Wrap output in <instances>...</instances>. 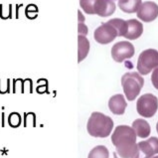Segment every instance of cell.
Segmentation results:
<instances>
[{"label":"cell","instance_id":"6da1fadb","mask_svg":"<svg viewBox=\"0 0 158 158\" xmlns=\"http://www.w3.org/2000/svg\"><path fill=\"white\" fill-rule=\"evenodd\" d=\"M136 134L128 125H118L111 135L112 144L116 148V154L121 158H132L137 152Z\"/></svg>","mask_w":158,"mask_h":158},{"label":"cell","instance_id":"7a4b0ae2","mask_svg":"<svg viewBox=\"0 0 158 158\" xmlns=\"http://www.w3.org/2000/svg\"><path fill=\"white\" fill-rule=\"evenodd\" d=\"M114 128V120L102 112H93L87 123L89 134L93 137H107Z\"/></svg>","mask_w":158,"mask_h":158},{"label":"cell","instance_id":"3957f363","mask_svg":"<svg viewBox=\"0 0 158 158\" xmlns=\"http://www.w3.org/2000/svg\"><path fill=\"white\" fill-rule=\"evenodd\" d=\"M121 85L126 98L131 102L137 98L144 85V80L136 72L126 73L121 77Z\"/></svg>","mask_w":158,"mask_h":158},{"label":"cell","instance_id":"277c9868","mask_svg":"<svg viewBox=\"0 0 158 158\" xmlns=\"http://www.w3.org/2000/svg\"><path fill=\"white\" fill-rule=\"evenodd\" d=\"M158 67V51L147 49L140 53L137 60V71L139 75H148Z\"/></svg>","mask_w":158,"mask_h":158},{"label":"cell","instance_id":"5b68a950","mask_svg":"<svg viewBox=\"0 0 158 158\" xmlns=\"http://www.w3.org/2000/svg\"><path fill=\"white\" fill-rule=\"evenodd\" d=\"M158 108V100L152 94H144L137 100L136 110L141 116L149 118L156 114Z\"/></svg>","mask_w":158,"mask_h":158},{"label":"cell","instance_id":"8992f818","mask_svg":"<svg viewBox=\"0 0 158 158\" xmlns=\"http://www.w3.org/2000/svg\"><path fill=\"white\" fill-rule=\"evenodd\" d=\"M134 55V47L128 41H121L114 44L111 48V57L117 62L121 63L126 59H130Z\"/></svg>","mask_w":158,"mask_h":158},{"label":"cell","instance_id":"52a82bcc","mask_svg":"<svg viewBox=\"0 0 158 158\" xmlns=\"http://www.w3.org/2000/svg\"><path fill=\"white\" fill-rule=\"evenodd\" d=\"M158 153V138L150 137L137 143V152L132 158H151Z\"/></svg>","mask_w":158,"mask_h":158},{"label":"cell","instance_id":"ba28073f","mask_svg":"<svg viewBox=\"0 0 158 158\" xmlns=\"http://www.w3.org/2000/svg\"><path fill=\"white\" fill-rule=\"evenodd\" d=\"M94 37L98 43L108 44L117 37V32L114 26L106 22V23H102L94 30Z\"/></svg>","mask_w":158,"mask_h":158},{"label":"cell","instance_id":"9c48e42d","mask_svg":"<svg viewBox=\"0 0 158 158\" xmlns=\"http://www.w3.org/2000/svg\"><path fill=\"white\" fill-rule=\"evenodd\" d=\"M136 13L137 17L143 22H152L158 16V5L152 1L143 2L139 6Z\"/></svg>","mask_w":158,"mask_h":158},{"label":"cell","instance_id":"30bf717a","mask_svg":"<svg viewBox=\"0 0 158 158\" xmlns=\"http://www.w3.org/2000/svg\"><path fill=\"white\" fill-rule=\"evenodd\" d=\"M94 10V14L101 17L110 16L115 11V3L112 0H96Z\"/></svg>","mask_w":158,"mask_h":158},{"label":"cell","instance_id":"8fae6325","mask_svg":"<svg viewBox=\"0 0 158 158\" xmlns=\"http://www.w3.org/2000/svg\"><path fill=\"white\" fill-rule=\"evenodd\" d=\"M126 106H127V103L124 100V97L120 94L111 97L108 101V107H110V111L116 115L123 114Z\"/></svg>","mask_w":158,"mask_h":158},{"label":"cell","instance_id":"7c38bea8","mask_svg":"<svg viewBox=\"0 0 158 158\" xmlns=\"http://www.w3.org/2000/svg\"><path fill=\"white\" fill-rule=\"evenodd\" d=\"M127 32L124 35V38L127 40H135L139 38L143 33V25L141 22L136 19L127 20Z\"/></svg>","mask_w":158,"mask_h":158},{"label":"cell","instance_id":"4fadbf2b","mask_svg":"<svg viewBox=\"0 0 158 158\" xmlns=\"http://www.w3.org/2000/svg\"><path fill=\"white\" fill-rule=\"evenodd\" d=\"M131 127L135 131L136 136L140 137V138H145L150 135V131H151L150 125L145 119H140V118L135 119L132 123Z\"/></svg>","mask_w":158,"mask_h":158},{"label":"cell","instance_id":"5bb4252c","mask_svg":"<svg viewBox=\"0 0 158 158\" xmlns=\"http://www.w3.org/2000/svg\"><path fill=\"white\" fill-rule=\"evenodd\" d=\"M78 44V62L81 63L83 60H85L89 52V41L85 38V36L79 35Z\"/></svg>","mask_w":158,"mask_h":158},{"label":"cell","instance_id":"9a60e30c","mask_svg":"<svg viewBox=\"0 0 158 158\" xmlns=\"http://www.w3.org/2000/svg\"><path fill=\"white\" fill-rule=\"evenodd\" d=\"M141 0H118V7L125 13H134L141 5Z\"/></svg>","mask_w":158,"mask_h":158},{"label":"cell","instance_id":"2e32d148","mask_svg":"<svg viewBox=\"0 0 158 158\" xmlns=\"http://www.w3.org/2000/svg\"><path fill=\"white\" fill-rule=\"evenodd\" d=\"M107 22L115 28L116 32H117V36H119V37H124V35L126 34V32H127V22L123 19H119V18L110 19Z\"/></svg>","mask_w":158,"mask_h":158},{"label":"cell","instance_id":"e0dca14e","mask_svg":"<svg viewBox=\"0 0 158 158\" xmlns=\"http://www.w3.org/2000/svg\"><path fill=\"white\" fill-rule=\"evenodd\" d=\"M110 157V152L107 148L103 145H98L89 151L88 158H108Z\"/></svg>","mask_w":158,"mask_h":158},{"label":"cell","instance_id":"ac0fdd59","mask_svg":"<svg viewBox=\"0 0 158 158\" xmlns=\"http://www.w3.org/2000/svg\"><path fill=\"white\" fill-rule=\"evenodd\" d=\"M94 3H96V0H80V5L82 7V9L87 14L91 15L94 14Z\"/></svg>","mask_w":158,"mask_h":158},{"label":"cell","instance_id":"d6986e66","mask_svg":"<svg viewBox=\"0 0 158 158\" xmlns=\"http://www.w3.org/2000/svg\"><path fill=\"white\" fill-rule=\"evenodd\" d=\"M151 83L156 89H158V67H156L152 72L151 75Z\"/></svg>","mask_w":158,"mask_h":158},{"label":"cell","instance_id":"ffe728a7","mask_svg":"<svg viewBox=\"0 0 158 158\" xmlns=\"http://www.w3.org/2000/svg\"><path fill=\"white\" fill-rule=\"evenodd\" d=\"M88 34V28L84 24V22H79V35L85 36Z\"/></svg>","mask_w":158,"mask_h":158},{"label":"cell","instance_id":"44dd1931","mask_svg":"<svg viewBox=\"0 0 158 158\" xmlns=\"http://www.w3.org/2000/svg\"><path fill=\"white\" fill-rule=\"evenodd\" d=\"M114 158H117V154H116V152L114 153Z\"/></svg>","mask_w":158,"mask_h":158},{"label":"cell","instance_id":"7402d4cb","mask_svg":"<svg viewBox=\"0 0 158 158\" xmlns=\"http://www.w3.org/2000/svg\"><path fill=\"white\" fill-rule=\"evenodd\" d=\"M156 130H157V132H158V123H157V124H156Z\"/></svg>","mask_w":158,"mask_h":158},{"label":"cell","instance_id":"603a6c76","mask_svg":"<svg viewBox=\"0 0 158 158\" xmlns=\"http://www.w3.org/2000/svg\"><path fill=\"white\" fill-rule=\"evenodd\" d=\"M151 158H158V156H153V157H151Z\"/></svg>","mask_w":158,"mask_h":158},{"label":"cell","instance_id":"cb8c5ba5","mask_svg":"<svg viewBox=\"0 0 158 158\" xmlns=\"http://www.w3.org/2000/svg\"><path fill=\"white\" fill-rule=\"evenodd\" d=\"M112 1H114V0H112Z\"/></svg>","mask_w":158,"mask_h":158}]
</instances>
